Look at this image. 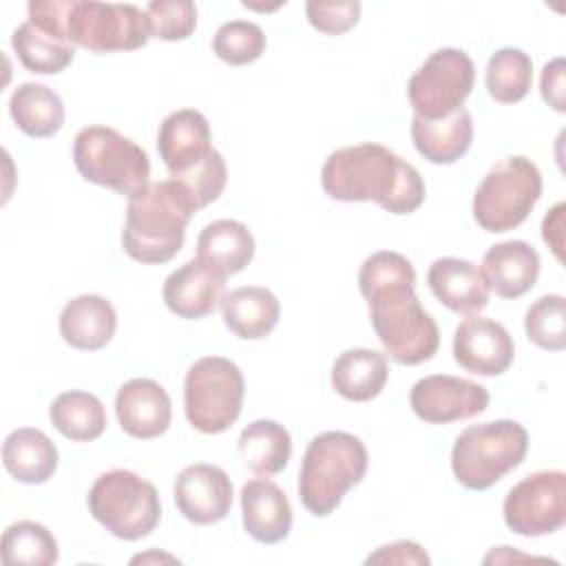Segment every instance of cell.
I'll use <instances>...</instances> for the list:
<instances>
[{
  "label": "cell",
  "mask_w": 566,
  "mask_h": 566,
  "mask_svg": "<svg viewBox=\"0 0 566 566\" xmlns=\"http://www.w3.org/2000/svg\"><path fill=\"white\" fill-rule=\"evenodd\" d=\"M358 287L369 305L371 327L391 360L413 367L433 358L440 329L416 296V270L407 256L394 250L374 252L360 265Z\"/></svg>",
  "instance_id": "6da1fadb"
},
{
  "label": "cell",
  "mask_w": 566,
  "mask_h": 566,
  "mask_svg": "<svg viewBox=\"0 0 566 566\" xmlns=\"http://www.w3.org/2000/svg\"><path fill=\"white\" fill-rule=\"evenodd\" d=\"M321 186L336 201H374L391 214H411L424 201L420 172L391 148L371 142L329 153Z\"/></svg>",
  "instance_id": "7a4b0ae2"
},
{
  "label": "cell",
  "mask_w": 566,
  "mask_h": 566,
  "mask_svg": "<svg viewBox=\"0 0 566 566\" xmlns=\"http://www.w3.org/2000/svg\"><path fill=\"white\" fill-rule=\"evenodd\" d=\"M29 20L91 53L135 51L150 40L148 18L137 4L95 0H33Z\"/></svg>",
  "instance_id": "3957f363"
},
{
  "label": "cell",
  "mask_w": 566,
  "mask_h": 566,
  "mask_svg": "<svg viewBox=\"0 0 566 566\" xmlns=\"http://www.w3.org/2000/svg\"><path fill=\"white\" fill-rule=\"evenodd\" d=\"M197 210L179 181L148 184L128 199L122 230L124 252L146 265L168 263L184 248L186 228Z\"/></svg>",
  "instance_id": "277c9868"
},
{
  "label": "cell",
  "mask_w": 566,
  "mask_h": 566,
  "mask_svg": "<svg viewBox=\"0 0 566 566\" xmlns=\"http://www.w3.org/2000/svg\"><path fill=\"white\" fill-rule=\"evenodd\" d=\"M369 455L363 440L347 431H325L310 440L301 471V504L316 517L329 515L343 495L363 482Z\"/></svg>",
  "instance_id": "5b68a950"
},
{
  "label": "cell",
  "mask_w": 566,
  "mask_h": 566,
  "mask_svg": "<svg viewBox=\"0 0 566 566\" xmlns=\"http://www.w3.org/2000/svg\"><path fill=\"white\" fill-rule=\"evenodd\" d=\"M528 451V431L515 420L469 424L453 442L451 471L471 491H486L517 469Z\"/></svg>",
  "instance_id": "8992f818"
},
{
  "label": "cell",
  "mask_w": 566,
  "mask_h": 566,
  "mask_svg": "<svg viewBox=\"0 0 566 566\" xmlns=\"http://www.w3.org/2000/svg\"><path fill=\"white\" fill-rule=\"evenodd\" d=\"M88 513L117 539L135 542L150 535L161 520L157 489L128 469L102 473L86 497Z\"/></svg>",
  "instance_id": "52a82bcc"
},
{
  "label": "cell",
  "mask_w": 566,
  "mask_h": 566,
  "mask_svg": "<svg viewBox=\"0 0 566 566\" xmlns=\"http://www.w3.org/2000/svg\"><path fill=\"white\" fill-rule=\"evenodd\" d=\"M73 161L86 181L128 199L150 184L146 150L111 126L82 128L73 139Z\"/></svg>",
  "instance_id": "ba28073f"
},
{
  "label": "cell",
  "mask_w": 566,
  "mask_h": 566,
  "mask_svg": "<svg viewBox=\"0 0 566 566\" xmlns=\"http://www.w3.org/2000/svg\"><path fill=\"white\" fill-rule=\"evenodd\" d=\"M542 195L539 168L511 155L489 168L473 195V219L486 232H509L526 221Z\"/></svg>",
  "instance_id": "9c48e42d"
},
{
  "label": "cell",
  "mask_w": 566,
  "mask_h": 566,
  "mask_svg": "<svg viewBox=\"0 0 566 566\" xmlns=\"http://www.w3.org/2000/svg\"><path fill=\"white\" fill-rule=\"evenodd\" d=\"M241 369L223 356H203L190 365L184 380V411L192 429L217 436L230 429L243 405Z\"/></svg>",
  "instance_id": "30bf717a"
},
{
  "label": "cell",
  "mask_w": 566,
  "mask_h": 566,
  "mask_svg": "<svg viewBox=\"0 0 566 566\" xmlns=\"http://www.w3.org/2000/svg\"><path fill=\"white\" fill-rule=\"evenodd\" d=\"M473 82V60L460 49L444 46L433 51L409 77L407 97L418 117L442 119L462 108Z\"/></svg>",
  "instance_id": "8fae6325"
},
{
  "label": "cell",
  "mask_w": 566,
  "mask_h": 566,
  "mask_svg": "<svg viewBox=\"0 0 566 566\" xmlns=\"http://www.w3.org/2000/svg\"><path fill=\"white\" fill-rule=\"evenodd\" d=\"M504 524L522 537H542L566 522V473L535 471L520 480L504 497Z\"/></svg>",
  "instance_id": "7c38bea8"
},
{
  "label": "cell",
  "mask_w": 566,
  "mask_h": 566,
  "mask_svg": "<svg viewBox=\"0 0 566 566\" xmlns=\"http://www.w3.org/2000/svg\"><path fill=\"white\" fill-rule=\"evenodd\" d=\"M409 405L429 424H451L482 413L489 407V391L467 378L433 374L411 387Z\"/></svg>",
  "instance_id": "4fadbf2b"
},
{
  "label": "cell",
  "mask_w": 566,
  "mask_h": 566,
  "mask_svg": "<svg viewBox=\"0 0 566 566\" xmlns=\"http://www.w3.org/2000/svg\"><path fill=\"white\" fill-rule=\"evenodd\" d=\"M515 356L509 329L486 316L469 314L453 334L455 363L475 376L504 374Z\"/></svg>",
  "instance_id": "5bb4252c"
},
{
  "label": "cell",
  "mask_w": 566,
  "mask_h": 566,
  "mask_svg": "<svg viewBox=\"0 0 566 566\" xmlns=\"http://www.w3.org/2000/svg\"><path fill=\"white\" fill-rule=\"evenodd\" d=\"M172 497L179 513L199 526L221 522L232 506V482L217 464H188L175 480Z\"/></svg>",
  "instance_id": "9a60e30c"
},
{
  "label": "cell",
  "mask_w": 566,
  "mask_h": 566,
  "mask_svg": "<svg viewBox=\"0 0 566 566\" xmlns=\"http://www.w3.org/2000/svg\"><path fill=\"white\" fill-rule=\"evenodd\" d=\"M226 276L214 272L201 259H190L168 274L161 287L166 307L179 318L197 321L217 310L223 298Z\"/></svg>",
  "instance_id": "2e32d148"
},
{
  "label": "cell",
  "mask_w": 566,
  "mask_h": 566,
  "mask_svg": "<svg viewBox=\"0 0 566 566\" xmlns=\"http://www.w3.org/2000/svg\"><path fill=\"white\" fill-rule=\"evenodd\" d=\"M210 139V124L203 113L195 108H179L166 115L157 133V150L170 177L201 164L212 153Z\"/></svg>",
  "instance_id": "e0dca14e"
},
{
  "label": "cell",
  "mask_w": 566,
  "mask_h": 566,
  "mask_svg": "<svg viewBox=\"0 0 566 566\" xmlns=\"http://www.w3.org/2000/svg\"><path fill=\"white\" fill-rule=\"evenodd\" d=\"M115 413L122 431L137 440L161 436L172 418L166 389L150 378H133L124 382L115 396Z\"/></svg>",
  "instance_id": "ac0fdd59"
},
{
  "label": "cell",
  "mask_w": 566,
  "mask_h": 566,
  "mask_svg": "<svg viewBox=\"0 0 566 566\" xmlns=\"http://www.w3.org/2000/svg\"><path fill=\"white\" fill-rule=\"evenodd\" d=\"M241 517L245 533L261 544H279L292 531V506L279 484L254 478L241 489Z\"/></svg>",
  "instance_id": "d6986e66"
},
{
  "label": "cell",
  "mask_w": 566,
  "mask_h": 566,
  "mask_svg": "<svg viewBox=\"0 0 566 566\" xmlns=\"http://www.w3.org/2000/svg\"><path fill=\"white\" fill-rule=\"evenodd\" d=\"M427 283L433 296L455 314H475L489 305V283L482 270L467 259H436L429 265Z\"/></svg>",
  "instance_id": "ffe728a7"
},
{
  "label": "cell",
  "mask_w": 566,
  "mask_h": 566,
  "mask_svg": "<svg viewBox=\"0 0 566 566\" xmlns=\"http://www.w3.org/2000/svg\"><path fill=\"white\" fill-rule=\"evenodd\" d=\"M480 270L491 292L500 298H517L537 283L539 254L526 241H502L484 252Z\"/></svg>",
  "instance_id": "44dd1931"
},
{
  "label": "cell",
  "mask_w": 566,
  "mask_h": 566,
  "mask_svg": "<svg viewBox=\"0 0 566 566\" xmlns=\"http://www.w3.org/2000/svg\"><path fill=\"white\" fill-rule=\"evenodd\" d=\"M115 329V307L99 294H80L71 298L60 312V336L75 349H102L111 343Z\"/></svg>",
  "instance_id": "7402d4cb"
},
{
  "label": "cell",
  "mask_w": 566,
  "mask_h": 566,
  "mask_svg": "<svg viewBox=\"0 0 566 566\" xmlns=\"http://www.w3.org/2000/svg\"><path fill=\"white\" fill-rule=\"evenodd\" d=\"M411 139L416 150L431 164L449 166L467 155L473 142V119L462 106L442 119H422L413 115Z\"/></svg>",
  "instance_id": "603a6c76"
},
{
  "label": "cell",
  "mask_w": 566,
  "mask_h": 566,
  "mask_svg": "<svg viewBox=\"0 0 566 566\" xmlns=\"http://www.w3.org/2000/svg\"><path fill=\"white\" fill-rule=\"evenodd\" d=\"M219 307L226 327L243 340L265 338L281 316L279 298L261 285H243L223 294Z\"/></svg>",
  "instance_id": "cb8c5ba5"
},
{
  "label": "cell",
  "mask_w": 566,
  "mask_h": 566,
  "mask_svg": "<svg viewBox=\"0 0 566 566\" xmlns=\"http://www.w3.org/2000/svg\"><path fill=\"white\" fill-rule=\"evenodd\" d=\"M53 440L33 427H20L4 438L2 462L7 473L22 484H44L57 469Z\"/></svg>",
  "instance_id": "d4e9b609"
},
{
  "label": "cell",
  "mask_w": 566,
  "mask_h": 566,
  "mask_svg": "<svg viewBox=\"0 0 566 566\" xmlns=\"http://www.w3.org/2000/svg\"><path fill=\"white\" fill-rule=\"evenodd\" d=\"M254 256V237L245 223L217 219L197 237V259L208 263L221 276L239 274Z\"/></svg>",
  "instance_id": "484cf974"
},
{
  "label": "cell",
  "mask_w": 566,
  "mask_h": 566,
  "mask_svg": "<svg viewBox=\"0 0 566 566\" xmlns=\"http://www.w3.org/2000/svg\"><path fill=\"white\" fill-rule=\"evenodd\" d=\"M387 376V356L367 347L347 349L332 365V387L352 402L376 398L385 389Z\"/></svg>",
  "instance_id": "4316f807"
},
{
  "label": "cell",
  "mask_w": 566,
  "mask_h": 566,
  "mask_svg": "<svg viewBox=\"0 0 566 566\" xmlns=\"http://www.w3.org/2000/svg\"><path fill=\"white\" fill-rule=\"evenodd\" d=\"M237 447L243 467L263 478L281 473L292 455L290 431L274 420L250 422L241 431Z\"/></svg>",
  "instance_id": "83f0119b"
},
{
  "label": "cell",
  "mask_w": 566,
  "mask_h": 566,
  "mask_svg": "<svg viewBox=\"0 0 566 566\" xmlns=\"http://www.w3.org/2000/svg\"><path fill=\"white\" fill-rule=\"evenodd\" d=\"M9 113L24 135L38 139L53 137L64 124L62 97L38 82H24L11 93Z\"/></svg>",
  "instance_id": "f1b7e54d"
},
{
  "label": "cell",
  "mask_w": 566,
  "mask_h": 566,
  "mask_svg": "<svg viewBox=\"0 0 566 566\" xmlns=\"http://www.w3.org/2000/svg\"><path fill=\"white\" fill-rule=\"evenodd\" d=\"M11 46L20 64L40 75L62 73L75 57V46L55 31H49L31 20L22 22L13 35Z\"/></svg>",
  "instance_id": "f546056e"
},
{
  "label": "cell",
  "mask_w": 566,
  "mask_h": 566,
  "mask_svg": "<svg viewBox=\"0 0 566 566\" xmlns=\"http://www.w3.org/2000/svg\"><path fill=\"white\" fill-rule=\"evenodd\" d=\"M51 424L73 442L97 440L106 429V411L88 391H64L49 407Z\"/></svg>",
  "instance_id": "4dcf8cb0"
},
{
  "label": "cell",
  "mask_w": 566,
  "mask_h": 566,
  "mask_svg": "<svg viewBox=\"0 0 566 566\" xmlns=\"http://www.w3.org/2000/svg\"><path fill=\"white\" fill-rule=\"evenodd\" d=\"M0 553L7 566H51L60 557L53 533L33 520H20L7 526Z\"/></svg>",
  "instance_id": "1f68e13d"
},
{
  "label": "cell",
  "mask_w": 566,
  "mask_h": 566,
  "mask_svg": "<svg viewBox=\"0 0 566 566\" xmlns=\"http://www.w3.org/2000/svg\"><path fill=\"white\" fill-rule=\"evenodd\" d=\"M486 91L500 104L524 99L533 84V62L528 53L515 46L497 49L486 64Z\"/></svg>",
  "instance_id": "d6a6232c"
},
{
  "label": "cell",
  "mask_w": 566,
  "mask_h": 566,
  "mask_svg": "<svg viewBox=\"0 0 566 566\" xmlns=\"http://www.w3.org/2000/svg\"><path fill=\"white\" fill-rule=\"evenodd\" d=\"M526 338L548 352L566 347V298L562 294L539 296L524 316Z\"/></svg>",
  "instance_id": "836d02e7"
},
{
  "label": "cell",
  "mask_w": 566,
  "mask_h": 566,
  "mask_svg": "<svg viewBox=\"0 0 566 566\" xmlns=\"http://www.w3.org/2000/svg\"><path fill=\"white\" fill-rule=\"evenodd\" d=\"M212 49L219 60L232 66L250 64L265 51V33L256 22L230 20L223 22L212 40Z\"/></svg>",
  "instance_id": "e575fe53"
},
{
  "label": "cell",
  "mask_w": 566,
  "mask_h": 566,
  "mask_svg": "<svg viewBox=\"0 0 566 566\" xmlns=\"http://www.w3.org/2000/svg\"><path fill=\"white\" fill-rule=\"evenodd\" d=\"M144 11L150 38L177 42L190 38L197 27V7L190 0H153Z\"/></svg>",
  "instance_id": "d590c367"
},
{
  "label": "cell",
  "mask_w": 566,
  "mask_h": 566,
  "mask_svg": "<svg viewBox=\"0 0 566 566\" xmlns=\"http://www.w3.org/2000/svg\"><path fill=\"white\" fill-rule=\"evenodd\" d=\"M170 179L179 181L186 188V192L192 197L197 208L201 210V208L210 206L212 201H217L226 188V181H228L226 159L219 150L212 148V153L201 164H197L195 168H190L177 177H170Z\"/></svg>",
  "instance_id": "8d00e7d4"
},
{
  "label": "cell",
  "mask_w": 566,
  "mask_h": 566,
  "mask_svg": "<svg viewBox=\"0 0 566 566\" xmlns=\"http://www.w3.org/2000/svg\"><path fill=\"white\" fill-rule=\"evenodd\" d=\"M305 13L310 24L321 33L340 35L358 24L360 2H307Z\"/></svg>",
  "instance_id": "74e56055"
},
{
  "label": "cell",
  "mask_w": 566,
  "mask_h": 566,
  "mask_svg": "<svg viewBox=\"0 0 566 566\" xmlns=\"http://www.w3.org/2000/svg\"><path fill=\"white\" fill-rule=\"evenodd\" d=\"M365 564H400V566H405V564H424V566H429L431 559L418 542L398 539V542L380 546L376 553H371L365 559Z\"/></svg>",
  "instance_id": "f35d334b"
},
{
  "label": "cell",
  "mask_w": 566,
  "mask_h": 566,
  "mask_svg": "<svg viewBox=\"0 0 566 566\" xmlns=\"http://www.w3.org/2000/svg\"><path fill=\"white\" fill-rule=\"evenodd\" d=\"M539 91L544 102L555 108L557 113L566 111V97H564V60L555 57L551 60L544 71H542V80H539Z\"/></svg>",
  "instance_id": "ab89813d"
},
{
  "label": "cell",
  "mask_w": 566,
  "mask_h": 566,
  "mask_svg": "<svg viewBox=\"0 0 566 566\" xmlns=\"http://www.w3.org/2000/svg\"><path fill=\"white\" fill-rule=\"evenodd\" d=\"M564 210L566 206L559 201L551 208V212L542 221V239L548 243L557 261H564L562 248H564Z\"/></svg>",
  "instance_id": "60d3db41"
},
{
  "label": "cell",
  "mask_w": 566,
  "mask_h": 566,
  "mask_svg": "<svg viewBox=\"0 0 566 566\" xmlns=\"http://www.w3.org/2000/svg\"><path fill=\"white\" fill-rule=\"evenodd\" d=\"M148 559H168V562H177L175 557H170V555H157V553H148V555H137V557H133L130 562L133 564H137V562H148Z\"/></svg>",
  "instance_id": "b9f144b4"
}]
</instances>
